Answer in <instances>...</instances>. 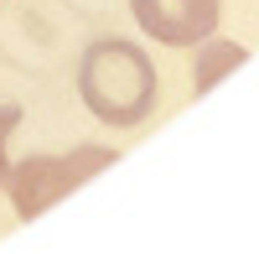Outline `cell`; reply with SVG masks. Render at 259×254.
<instances>
[{
    "instance_id": "277c9868",
    "label": "cell",
    "mask_w": 259,
    "mask_h": 254,
    "mask_svg": "<svg viewBox=\"0 0 259 254\" xmlns=\"http://www.w3.org/2000/svg\"><path fill=\"white\" fill-rule=\"evenodd\" d=\"M249 52L233 47V41H218V36H202L197 41V68H192V94H207L212 83H218L228 68H239Z\"/></svg>"
},
{
    "instance_id": "5b68a950",
    "label": "cell",
    "mask_w": 259,
    "mask_h": 254,
    "mask_svg": "<svg viewBox=\"0 0 259 254\" xmlns=\"http://www.w3.org/2000/svg\"><path fill=\"white\" fill-rule=\"evenodd\" d=\"M16 119H21V109L16 104H0V182H6V140H11V130H16Z\"/></svg>"
},
{
    "instance_id": "6da1fadb",
    "label": "cell",
    "mask_w": 259,
    "mask_h": 254,
    "mask_svg": "<svg viewBox=\"0 0 259 254\" xmlns=\"http://www.w3.org/2000/svg\"><path fill=\"white\" fill-rule=\"evenodd\" d=\"M78 94L89 104V114L104 124H140L156 109V68L135 41L104 36L89 41V52L78 62Z\"/></svg>"
},
{
    "instance_id": "3957f363",
    "label": "cell",
    "mask_w": 259,
    "mask_h": 254,
    "mask_svg": "<svg viewBox=\"0 0 259 254\" xmlns=\"http://www.w3.org/2000/svg\"><path fill=\"white\" fill-rule=\"evenodd\" d=\"M140 31L166 47H197L218 26V0H130Z\"/></svg>"
},
{
    "instance_id": "7a4b0ae2",
    "label": "cell",
    "mask_w": 259,
    "mask_h": 254,
    "mask_svg": "<svg viewBox=\"0 0 259 254\" xmlns=\"http://www.w3.org/2000/svg\"><path fill=\"white\" fill-rule=\"evenodd\" d=\"M109 161H119L114 151H104V145H78V151L68 156H26V161H16L6 166V192L16 202V218H41L57 197H68L73 187H83L89 177H99Z\"/></svg>"
}]
</instances>
